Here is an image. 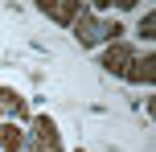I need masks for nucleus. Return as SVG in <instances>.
Listing matches in <instances>:
<instances>
[{
    "label": "nucleus",
    "instance_id": "nucleus-1",
    "mask_svg": "<svg viewBox=\"0 0 156 152\" xmlns=\"http://www.w3.org/2000/svg\"><path fill=\"white\" fill-rule=\"evenodd\" d=\"M74 33H78L82 45H99V41H119V33H123V29H119L115 21H99L90 8H82V12L74 16Z\"/></svg>",
    "mask_w": 156,
    "mask_h": 152
},
{
    "label": "nucleus",
    "instance_id": "nucleus-2",
    "mask_svg": "<svg viewBox=\"0 0 156 152\" xmlns=\"http://www.w3.org/2000/svg\"><path fill=\"white\" fill-rule=\"evenodd\" d=\"M25 152H62L58 128H54L49 115H37V119H33V132H29V140H25Z\"/></svg>",
    "mask_w": 156,
    "mask_h": 152
},
{
    "label": "nucleus",
    "instance_id": "nucleus-3",
    "mask_svg": "<svg viewBox=\"0 0 156 152\" xmlns=\"http://www.w3.org/2000/svg\"><path fill=\"white\" fill-rule=\"evenodd\" d=\"M132 62H136V49L123 45V41H111V49L103 54V66H107L111 74H123V78H127V70H132Z\"/></svg>",
    "mask_w": 156,
    "mask_h": 152
},
{
    "label": "nucleus",
    "instance_id": "nucleus-4",
    "mask_svg": "<svg viewBox=\"0 0 156 152\" xmlns=\"http://www.w3.org/2000/svg\"><path fill=\"white\" fill-rule=\"evenodd\" d=\"M0 144H4V152H25V132L12 119H0Z\"/></svg>",
    "mask_w": 156,
    "mask_h": 152
},
{
    "label": "nucleus",
    "instance_id": "nucleus-5",
    "mask_svg": "<svg viewBox=\"0 0 156 152\" xmlns=\"http://www.w3.org/2000/svg\"><path fill=\"white\" fill-rule=\"evenodd\" d=\"M41 12H45L49 21H58V25H70L74 16L82 12V4H78V0H74V4H41Z\"/></svg>",
    "mask_w": 156,
    "mask_h": 152
},
{
    "label": "nucleus",
    "instance_id": "nucleus-6",
    "mask_svg": "<svg viewBox=\"0 0 156 152\" xmlns=\"http://www.w3.org/2000/svg\"><path fill=\"white\" fill-rule=\"evenodd\" d=\"M12 115V119H25V99L16 90H0V119Z\"/></svg>",
    "mask_w": 156,
    "mask_h": 152
},
{
    "label": "nucleus",
    "instance_id": "nucleus-7",
    "mask_svg": "<svg viewBox=\"0 0 156 152\" xmlns=\"http://www.w3.org/2000/svg\"><path fill=\"white\" fill-rule=\"evenodd\" d=\"M127 78H132V82H152V78H156V58H144V62H132Z\"/></svg>",
    "mask_w": 156,
    "mask_h": 152
},
{
    "label": "nucleus",
    "instance_id": "nucleus-8",
    "mask_svg": "<svg viewBox=\"0 0 156 152\" xmlns=\"http://www.w3.org/2000/svg\"><path fill=\"white\" fill-rule=\"evenodd\" d=\"M152 29H156V12H144V21H140V33H144V37H152Z\"/></svg>",
    "mask_w": 156,
    "mask_h": 152
}]
</instances>
